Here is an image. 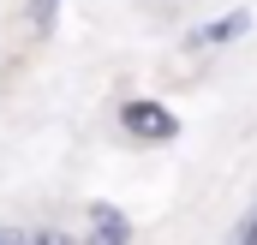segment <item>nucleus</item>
Segmentation results:
<instances>
[{
	"label": "nucleus",
	"mask_w": 257,
	"mask_h": 245,
	"mask_svg": "<svg viewBox=\"0 0 257 245\" xmlns=\"http://www.w3.org/2000/svg\"><path fill=\"white\" fill-rule=\"evenodd\" d=\"M120 126H126V138H138V144H174L180 138V114L168 102H156V96H132L126 108H120Z\"/></svg>",
	"instance_id": "1"
},
{
	"label": "nucleus",
	"mask_w": 257,
	"mask_h": 245,
	"mask_svg": "<svg viewBox=\"0 0 257 245\" xmlns=\"http://www.w3.org/2000/svg\"><path fill=\"white\" fill-rule=\"evenodd\" d=\"M84 245H132V215H126V209H114V203H90Z\"/></svg>",
	"instance_id": "2"
},
{
	"label": "nucleus",
	"mask_w": 257,
	"mask_h": 245,
	"mask_svg": "<svg viewBox=\"0 0 257 245\" xmlns=\"http://www.w3.org/2000/svg\"><path fill=\"white\" fill-rule=\"evenodd\" d=\"M245 30H251V12H221V18H209L203 30H192L186 42H192V48H221V42H239Z\"/></svg>",
	"instance_id": "3"
},
{
	"label": "nucleus",
	"mask_w": 257,
	"mask_h": 245,
	"mask_svg": "<svg viewBox=\"0 0 257 245\" xmlns=\"http://www.w3.org/2000/svg\"><path fill=\"white\" fill-rule=\"evenodd\" d=\"M24 12H30V30H42V36H48V30H54V18H60V0H30Z\"/></svg>",
	"instance_id": "4"
},
{
	"label": "nucleus",
	"mask_w": 257,
	"mask_h": 245,
	"mask_svg": "<svg viewBox=\"0 0 257 245\" xmlns=\"http://www.w3.org/2000/svg\"><path fill=\"white\" fill-rule=\"evenodd\" d=\"M24 245H72V239H66L60 227H42V233H30V239H24Z\"/></svg>",
	"instance_id": "5"
},
{
	"label": "nucleus",
	"mask_w": 257,
	"mask_h": 245,
	"mask_svg": "<svg viewBox=\"0 0 257 245\" xmlns=\"http://www.w3.org/2000/svg\"><path fill=\"white\" fill-rule=\"evenodd\" d=\"M233 245H257V209L245 215V227H239V239H233Z\"/></svg>",
	"instance_id": "6"
},
{
	"label": "nucleus",
	"mask_w": 257,
	"mask_h": 245,
	"mask_svg": "<svg viewBox=\"0 0 257 245\" xmlns=\"http://www.w3.org/2000/svg\"><path fill=\"white\" fill-rule=\"evenodd\" d=\"M24 239H30L24 227H0V245H24Z\"/></svg>",
	"instance_id": "7"
}]
</instances>
